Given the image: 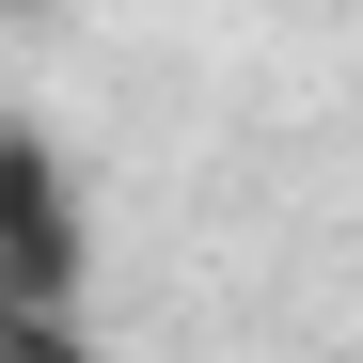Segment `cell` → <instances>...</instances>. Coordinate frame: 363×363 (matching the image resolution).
I'll use <instances>...</instances> for the list:
<instances>
[{
  "label": "cell",
  "instance_id": "6da1fadb",
  "mask_svg": "<svg viewBox=\"0 0 363 363\" xmlns=\"http://www.w3.org/2000/svg\"><path fill=\"white\" fill-rule=\"evenodd\" d=\"M0 284L32 300L48 347H79V284H95V221H79V174L32 111H0Z\"/></svg>",
  "mask_w": 363,
  "mask_h": 363
}]
</instances>
